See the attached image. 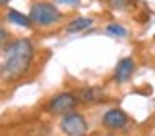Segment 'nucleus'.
I'll return each instance as SVG.
<instances>
[{"label":"nucleus","instance_id":"obj_1","mask_svg":"<svg viewBox=\"0 0 155 136\" xmlns=\"http://www.w3.org/2000/svg\"><path fill=\"white\" fill-rule=\"evenodd\" d=\"M35 58V48L29 38H17L10 46L4 48V63H2V79L17 81L29 71Z\"/></svg>","mask_w":155,"mask_h":136},{"label":"nucleus","instance_id":"obj_2","mask_svg":"<svg viewBox=\"0 0 155 136\" xmlns=\"http://www.w3.org/2000/svg\"><path fill=\"white\" fill-rule=\"evenodd\" d=\"M29 17H31L33 25L50 27V25H56V23L61 19V12H59L52 2H35L31 6Z\"/></svg>","mask_w":155,"mask_h":136},{"label":"nucleus","instance_id":"obj_3","mask_svg":"<svg viewBox=\"0 0 155 136\" xmlns=\"http://www.w3.org/2000/svg\"><path fill=\"white\" fill-rule=\"evenodd\" d=\"M59 127H61V131L67 136H84L88 132V123L79 111L65 113L61 123H59Z\"/></svg>","mask_w":155,"mask_h":136},{"label":"nucleus","instance_id":"obj_4","mask_svg":"<svg viewBox=\"0 0 155 136\" xmlns=\"http://www.w3.org/2000/svg\"><path fill=\"white\" fill-rule=\"evenodd\" d=\"M77 104H79V96L73 92H61V94H56L50 104H48V111L50 113H56V115H65V113H71L75 111Z\"/></svg>","mask_w":155,"mask_h":136},{"label":"nucleus","instance_id":"obj_5","mask_svg":"<svg viewBox=\"0 0 155 136\" xmlns=\"http://www.w3.org/2000/svg\"><path fill=\"white\" fill-rule=\"evenodd\" d=\"M136 69V63L132 58H123V60L117 61V67H115V75H113V79H115L119 85H124V82L130 81V77H132Z\"/></svg>","mask_w":155,"mask_h":136},{"label":"nucleus","instance_id":"obj_6","mask_svg":"<svg viewBox=\"0 0 155 136\" xmlns=\"http://www.w3.org/2000/svg\"><path fill=\"white\" fill-rule=\"evenodd\" d=\"M127 123H128V115L124 113L123 109L113 108L109 111H105V115H104V127L111 128V131H119V128H123Z\"/></svg>","mask_w":155,"mask_h":136},{"label":"nucleus","instance_id":"obj_7","mask_svg":"<svg viewBox=\"0 0 155 136\" xmlns=\"http://www.w3.org/2000/svg\"><path fill=\"white\" fill-rule=\"evenodd\" d=\"M77 96H79V102H82V104H96V102H102L104 88H100V86H86V88H82V90L77 92Z\"/></svg>","mask_w":155,"mask_h":136},{"label":"nucleus","instance_id":"obj_8","mask_svg":"<svg viewBox=\"0 0 155 136\" xmlns=\"http://www.w3.org/2000/svg\"><path fill=\"white\" fill-rule=\"evenodd\" d=\"M6 21L14 23V25H17V27H27V29L33 27L31 17L25 15V14H21V12H17V10H8V12H6Z\"/></svg>","mask_w":155,"mask_h":136},{"label":"nucleus","instance_id":"obj_9","mask_svg":"<svg viewBox=\"0 0 155 136\" xmlns=\"http://www.w3.org/2000/svg\"><path fill=\"white\" fill-rule=\"evenodd\" d=\"M92 23H94L92 17H75L65 29H67V33H81V31H86Z\"/></svg>","mask_w":155,"mask_h":136},{"label":"nucleus","instance_id":"obj_10","mask_svg":"<svg viewBox=\"0 0 155 136\" xmlns=\"http://www.w3.org/2000/svg\"><path fill=\"white\" fill-rule=\"evenodd\" d=\"M105 33L113 35V37H127V35H128V31L123 25H119V23H109V25L105 27Z\"/></svg>","mask_w":155,"mask_h":136},{"label":"nucleus","instance_id":"obj_11","mask_svg":"<svg viewBox=\"0 0 155 136\" xmlns=\"http://www.w3.org/2000/svg\"><path fill=\"white\" fill-rule=\"evenodd\" d=\"M111 6H113V8H117V6L127 8V0H111Z\"/></svg>","mask_w":155,"mask_h":136},{"label":"nucleus","instance_id":"obj_12","mask_svg":"<svg viewBox=\"0 0 155 136\" xmlns=\"http://www.w3.org/2000/svg\"><path fill=\"white\" fill-rule=\"evenodd\" d=\"M58 4H67V6H77L79 4V0H56Z\"/></svg>","mask_w":155,"mask_h":136},{"label":"nucleus","instance_id":"obj_13","mask_svg":"<svg viewBox=\"0 0 155 136\" xmlns=\"http://www.w3.org/2000/svg\"><path fill=\"white\" fill-rule=\"evenodd\" d=\"M0 4H2V6H6V4H10V0H0Z\"/></svg>","mask_w":155,"mask_h":136}]
</instances>
